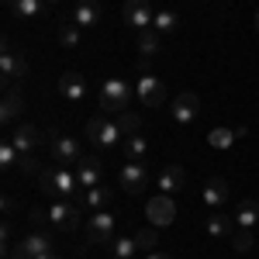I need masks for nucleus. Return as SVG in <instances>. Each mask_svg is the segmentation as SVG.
Masks as SVG:
<instances>
[{"label":"nucleus","mask_w":259,"mask_h":259,"mask_svg":"<svg viewBox=\"0 0 259 259\" xmlns=\"http://www.w3.org/2000/svg\"><path fill=\"white\" fill-rule=\"evenodd\" d=\"M38 187L41 194H49V197H73L76 200V190H80V183H76V173H69L66 166L59 169H41L38 173Z\"/></svg>","instance_id":"f257e3e1"},{"label":"nucleus","mask_w":259,"mask_h":259,"mask_svg":"<svg viewBox=\"0 0 259 259\" xmlns=\"http://www.w3.org/2000/svg\"><path fill=\"white\" fill-rule=\"evenodd\" d=\"M128 104H132V83L121 80V76L104 80V87H100V114H121V111H128Z\"/></svg>","instance_id":"f03ea898"},{"label":"nucleus","mask_w":259,"mask_h":259,"mask_svg":"<svg viewBox=\"0 0 259 259\" xmlns=\"http://www.w3.org/2000/svg\"><path fill=\"white\" fill-rule=\"evenodd\" d=\"M80 211L83 207L73 197H56L49 204V218H52V225L59 232H76L80 228Z\"/></svg>","instance_id":"7ed1b4c3"},{"label":"nucleus","mask_w":259,"mask_h":259,"mask_svg":"<svg viewBox=\"0 0 259 259\" xmlns=\"http://www.w3.org/2000/svg\"><path fill=\"white\" fill-rule=\"evenodd\" d=\"M121 139V128L118 121H107L104 114H94L87 121V142H94L97 149H114Z\"/></svg>","instance_id":"20e7f679"},{"label":"nucleus","mask_w":259,"mask_h":259,"mask_svg":"<svg viewBox=\"0 0 259 259\" xmlns=\"http://www.w3.org/2000/svg\"><path fill=\"white\" fill-rule=\"evenodd\" d=\"M114 228H118V218L114 214L94 211L90 221H87V228H83V235H87L90 245H104V242H114Z\"/></svg>","instance_id":"39448f33"},{"label":"nucleus","mask_w":259,"mask_h":259,"mask_svg":"<svg viewBox=\"0 0 259 259\" xmlns=\"http://www.w3.org/2000/svg\"><path fill=\"white\" fill-rule=\"evenodd\" d=\"M45 252H52V239L45 235V232H31V235H24L18 245H11V252L7 259H35V256H45Z\"/></svg>","instance_id":"423d86ee"},{"label":"nucleus","mask_w":259,"mask_h":259,"mask_svg":"<svg viewBox=\"0 0 259 259\" xmlns=\"http://www.w3.org/2000/svg\"><path fill=\"white\" fill-rule=\"evenodd\" d=\"M0 76H4L7 87L28 76V62H24V56H21L11 41H4V52H0Z\"/></svg>","instance_id":"0eeeda50"},{"label":"nucleus","mask_w":259,"mask_h":259,"mask_svg":"<svg viewBox=\"0 0 259 259\" xmlns=\"http://www.w3.org/2000/svg\"><path fill=\"white\" fill-rule=\"evenodd\" d=\"M121 18L128 28H135V31H145V28H152V18H156V11H152V4L149 0H124V7H121Z\"/></svg>","instance_id":"6e6552de"},{"label":"nucleus","mask_w":259,"mask_h":259,"mask_svg":"<svg viewBox=\"0 0 259 259\" xmlns=\"http://www.w3.org/2000/svg\"><path fill=\"white\" fill-rule=\"evenodd\" d=\"M145 218H149V225H156V228H166V225H173V218H177V204L169 200V194H159V197H152L145 204Z\"/></svg>","instance_id":"1a4fd4ad"},{"label":"nucleus","mask_w":259,"mask_h":259,"mask_svg":"<svg viewBox=\"0 0 259 259\" xmlns=\"http://www.w3.org/2000/svg\"><path fill=\"white\" fill-rule=\"evenodd\" d=\"M52 159L59 162V166H69V162H80V159H83V149H80V142L73 139V135H62V132H56V135H52Z\"/></svg>","instance_id":"9d476101"},{"label":"nucleus","mask_w":259,"mask_h":259,"mask_svg":"<svg viewBox=\"0 0 259 259\" xmlns=\"http://www.w3.org/2000/svg\"><path fill=\"white\" fill-rule=\"evenodd\" d=\"M59 94L69 100V104H83V100H87V94H90V83H87V76H83V73L69 69V73H62V76H59Z\"/></svg>","instance_id":"9b49d317"},{"label":"nucleus","mask_w":259,"mask_h":259,"mask_svg":"<svg viewBox=\"0 0 259 259\" xmlns=\"http://www.w3.org/2000/svg\"><path fill=\"white\" fill-rule=\"evenodd\" d=\"M169 114H173L177 124H190V121L200 114V97L194 94V90H183V94L169 104Z\"/></svg>","instance_id":"f8f14e48"},{"label":"nucleus","mask_w":259,"mask_h":259,"mask_svg":"<svg viewBox=\"0 0 259 259\" xmlns=\"http://www.w3.org/2000/svg\"><path fill=\"white\" fill-rule=\"evenodd\" d=\"M118 180H121V187L135 197V194H142V190L149 187V169H145V162H124Z\"/></svg>","instance_id":"ddd939ff"},{"label":"nucleus","mask_w":259,"mask_h":259,"mask_svg":"<svg viewBox=\"0 0 259 259\" xmlns=\"http://www.w3.org/2000/svg\"><path fill=\"white\" fill-rule=\"evenodd\" d=\"M135 97H139L145 107H159L162 100H166V87H162L159 76H152V73H142L139 87H135Z\"/></svg>","instance_id":"4468645a"},{"label":"nucleus","mask_w":259,"mask_h":259,"mask_svg":"<svg viewBox=\"0 0 259 259\" xmlns=\"http://www.w3.org/2000/svg\"><path fill=\"white\" fill-rule=\"evenodd\" d=\"M7 139L14 142V149H18L21 156H35V149H38L41 135H38V128H35V124H28V121H24V124H18V128H14Z\"/></svg>","instance_id":"2eb2a0df"},{"label":"nucleus","mask_w":259,"mask_h":259,"mask_svg":"<svg viewBox=\"0 0 259 259\" xmlns=\"http://www.w3.org/2000/svg\"><path fill=\"white\" fill-rule=\"evenodd\" d=\"M76 183H80V190L100 187V183H104V166H100L94 156H83V159L76 162Z\"/></svg>","instance_id":"dca6fc26"},{"label":"nucleus","mask_w":259,"mask_h":259,"mask_svg":"<svg viewBox=\"0 0 259 259\" xmlns=\"http://www.w3.org/2000/svg\"><path fill=\"white\" fill-rule=\"evenodd\" d=\"M80 28H97L100 21H104V11H100L97 0H76V11H73V18Z\"/></svg>","instance_id":"f3484780"},{"label":"nucleus","mask_w":259,"mask_h":259,"mask_svg":"<svg viewBox=\"0 0 259 259\" xmlns=\"http://www.w3.org/2000/svg\"><path fill=\"white\" fill-rule=\"evenodd\" d=\"M187 187V169L183 166H162L159 169V190L162 194H177Z\"/></svg>","instance_id":"a211bd4d"},{"label":"nucleus","mask_w":259,"mask_h":259,"mask_svg":"<svg viewBox=\"0 0 259 259\" xmlns=\"http://www.w3.org/2000/svg\"><path fill=\"white\" fill-rule=\"evenodd\" d=\"M80 204L83 211H104L107 204H111V190L100 183V187H90V190H80Z\"/></svg>","instance_id":"6ab92c4d"},{"label":"nucleus","mask_w":259,"mask_h":259,"mask_svg":"<svg viewBox=\"0 0 259 259\" xmlns=\"http://www.w3.org/2000/svg\"><path fill=\"white\" fill-rule=\"evenodd\" d=\"M21 111H24V94H18V90L7 87V94H4V107H0V121H4V124H14V121L21 118Z\"/></svg>","instance_id":"aec40b11"},{"label":"nucleus","mask_w":259,"mask_h":259,"mask_svg":"<svg viewBox=\"0 0 259 259\" xmlns=\"http://www.w3.org/2000/svg\"><path fill=\"white\" fill-rule=\"evenodd\" d=\"M225 200H228V180H221V177L207 180V183H204V204L218 211Z\"/></svg>","instance_id":"412c9836"},{"label":"nucleus","mask_w":259,"mask_h":259,"mask_svg":"<svg viewBox=\"0 0 259 259\" xmlns=\"http://www.w3.org/2000/svg\"><path fill=\"white\" fill-rule=\"evenodd\" d=\"M152 28L159 31L162 38H166V35H177L180 31V14L169 11V7H162V11H156V18H152Z\"/></svg>","instance_id":"4be33fe9"},{"label":"nucleus","mask_w":259,"mask_h":259,"mask_svg":"<svg viewBox=\"0 0 259 259\" xmlns=\"http://www.w3.org/2000/svg\"><path fill=\"white\" fill-rule=\"evenodd\" d=\"M259 221V200H239V204H235V225H239V228H252V225H256Z\"/></svg>","instance_id":"5701e85b"},{"label":"nucleus","mask_w":259,"mask_h":259,"mask_svg":"<svg viewBox=\"0 0 259 259\" xmlns=\"http://www.w3.org/2000/svg\"><path fill=\"white\" fill-rule=\"evenodd\" d=\"M124 156H128V162H145V156H149V139L145 135H128V142H124Z\"/></svg>","instance_id":"b1692460"},{"label":"nucleus","mask_w":259,"mask_h":259,"mask_svg":"<svg viewBox=\"0 0 259 259\" xmlns=\"http://www.w3.org/2000/svg\"><path fill=\"white\" fill-rule=\"evenodd\" d=\"M204 228H207L211 239H232V218H228V214H218V211L207 214V225H204Z\"/></svg>","instance_id":"393cba45"},{"label":"nucleus","mask_w":259,"mask_h":259,"mask_svg":"<svg viewBox=\"0 0 259 259\" xmlns=\"http://www.w3.org/2000/svg\"><path fill=\"white\" fill-rule=\"evenodd\" d=\"M41 7H45V0H7V11L14 18H38Z\"/></svg>","instance_id":"a878e982"},{"label":"nucleus","mask_w":259,"mask_h":259,"mask_svg":"<svg viewBox=\"0 0 259 259\" xmlns=\"http://www.w3.org/2000/svg\"><path fill=\"white\" fill-rule=\"evenodd\" d=\"M159 49H162V35L156 31V28L139 31V52L142 56H159Z\"/></svg>","instance_id":"bb28decb"},{"label":"nucleus","mask_w":259,"mask_h":259,"mask_svg":"<svg viewBox=\"0 0 259 259\" xmlns=\"http://www.w3.org/2000/svg\"><path fill=\"white\" fill-rule=\"evenodd\" d=\"M83 38V28L76 24V21H62L59 24V45H66V49H76Z\"/></svg>","instance_id":"cd10ccee"},{"label":"nucleus","mask_w":259,"mask_h":259,"mask_svg":"<svg viewBox=\"0 0 259 259\" xmlns=\"http://www.w3.org/2000/svg\"><path fill=\"white\" fill-rule=\"evenodd\" d=\"M156 242H159V232H156V225H149V228H142L135 232V245H139V252H156Z\"/></svg>","instance_id":"c85d7f7f"},{"label":"nucleus","mask_w":259,"mask_h":259,"mask_svg":"<svg viewBox=\"0 0 259 259\" xmlns=\"http://www.w3.org/2000/svg\"><path fill=\"white\" fill-rule=\"evenodd\" d=\"M235 139H239L235 128H211V132H207V145H211V149H228Z\"/></svg>","instance_id":"c756f323"},{"label":"nucleus","mask_w":259,"mask_h":259,"mask_svg":"<svg viewBox=\"0 0 259 259\" xmlns=\"http://www.w3.org/2000/svg\"><path fill=\"white\" fill-rule=\"evenodd\" d=\"M114 121H118L121 135H139V132H142V118H139V114H132V111H121Z\"/></svg>","instance_id":"7c9ffc66"},{"label":"nucleus","mask_w":259,"mask_h":259,"mask_svg":"<svg viewBox=\"0 0 259 259\" xmlns=\"http://www.w3.org/2000/svg\"><path fill=\"white\" fill-rule=\"evenodd\" d=\"M111 252H114V259H132L135 252H139L135 235H128V239H114V242H111Z\"/></svg>","instance_id":"2f4dec72"},{"label":"nucleus","mask_w":259,"mask_h":259,"mask_svg":"<svg viewBox=\"0 0 259 259\" xmlns=\"http://www.w3.org/2000/svg\"><path fill=\"white\" fill-rule=\"evenodd\" d=\"M252 245H256L252 228H239V232H232V249H235V252H249Z\"/></svg>","instance_id":"473e14b6"},{"label":"nucleus","mask_w":259,"mask_h":259,"mask_svg":"<svg viewBox=\"0 0 259 259\" xmlns=\"http://www.w3.org/2000/svg\"><path fill=\"white\" fill-rule=\"evenodd\" d=\"M18 159H21V152L14 149V142L4 139V142H0V166H4V169H11V166H14Z\"/></svg>","instance_id":"72a5a7b5"},{"label":"nucleus","mask_w":259,"mask_h":259,"mask_svg":"<svg viewBox=\"0 0 259 259\" xmlns=\"http://www.w3.org/2000/svg\"><path fill=\"white\" fill-rule=\"evenodd\" d=\"M28 221H31L38 232L45 228V225H52V218H49V211H45V207H31V211H28Z\"/></svg>","instance_id":"f704fd0d"},{"label":"nucleus","mask_w":259,"mask_h":259,"mask_svg":"<svg viewBox=\"0 0 259 259\" xmlns=\"http://www.w3.org/2000/svg\"><path fill=\"white\" fill-rule=\"evenodd\" d=\"M21 169H24V173H38V159H35V156H21Z\"/></svg>","instance_id":"c9c22d12"},{"label":"nucleus","mask_w":259,"mask_h":259,"mask_svg":"<svg viewBox=\"0 0 259 259\" xmlns=\"http://www.w3.org/2000/svg\"><path fill=\"white\" fill-rule=\"evenodd\" d=\"M4 211H7V214H14V211H18V200H14V197H4Z\"/></svg>","instance_id":"e433bc0d"},{"label":"nucleus","mask_w":259,"mask_h":259,"mask_svg":"<svg viewBox=\"0 0 259 259\" xmlns=\"http://www.w3.org/2000/svg\"><path fill=\"white\" fill-rule=\"evenodd\" d=\"M145 259H169V256H166V252H149Z\"/></svg>","instance_id":"4c0bfd02"},{"label":"nucleus","mask_w":259,"mask_h":259,"mask_svg":"<svg viewBox=\"0 0 259 259\" xmlns=\"http://www.w3.org/2000/svg\"><path fill=\"white\" fill-rule=\"evenodd\" d=\"M35 259H59V256H52V252H45V256H35Z\"/></svg>","instance_id":"58836bf2"},{"label":"nucleus","mask_w":259,"mask_h":259,"mask_svg":"<svg viewBox=\"0 0 259 259\" xmlns=\"http://www.w3.org/2000/svg\"><path fill=\"white\" fill-rule=\"evenodd\" d=\"M256 31H259V11H256Z\"/></svg>","instance_id":"ea45409f"},{"label":"nucleus","mask_w":259,"mask_h":259,"mask_svg":"<svg viewBox=\"0 0 259 259\" xmlns=\"http://www.w3.org/2000/svg\"><path fill=\"white\" fill-rule=\"evenodd\" d=\"M45 4H62V0H45Z\"/></svg>","instance_id":"a19ab883"}]
</instances>
